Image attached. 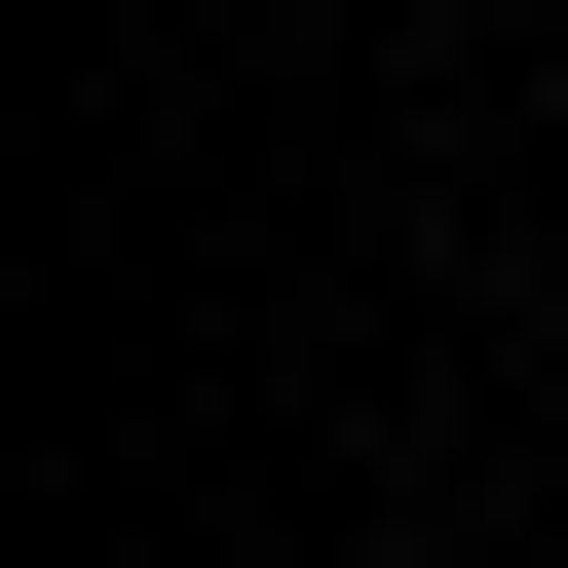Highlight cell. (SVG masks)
I'll return each instance as SVG.
<instances>
[]
</instances>
